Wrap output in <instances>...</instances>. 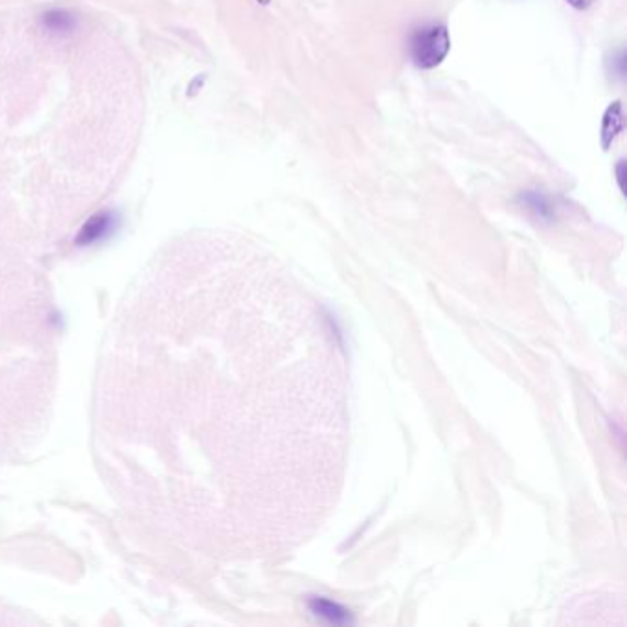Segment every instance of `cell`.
Wrapping results in <instances>:
<instances>
[{"label": "cell", "instance_id": "cell-1", "mask_svg": "<svg viewBox=\"0 0 627 627\" xmlns=\"http://www.w3.org/2000/svg\"><path fill=\"white\" fill-rule=\"evenodd\" d=\"M451 50L449 32L444 24L418 26L409 39V56L418 69L431 70L444 61Z\"/></svg>", "mask_w": 627, "mask_h": 627}, {"label": "cell", "instance_id": "cell-4", "mask_svg": "<svg viewBox=\"0 0 627 627\" xmlns=\"http://www.w3.org/2000/svg\"><path fill=\"white\" fill-rule=\"evenodd\" d=\"M314 611L317 615L326 616L331 622H344L349 618L346 611L339 607V605L331 604L328 600H315Z\"/></svg>", "mask_w": 627, "mask_h": 627}, {"label": "cell", "instance_id": "cell-2", "mask_svg": "<svg viewBox=\"0 0 627 627\" xmlns=\"http://www.w3.org/2000/svg\"><path fill=\"white\" fill-rule=\"evenodd\" d=\"M622 132H624V111H622V103H611L607 111H605L604 121H602V133H600L602 148L607 151Z\"/></svg>", "mask_w": 627, "mask_h": 627}, {"label": "cell", "instance_id": "cell-3", "mask_svg": "<svg viewBox=\"0 0 627 627\" xmlns=\"http://www.w3.org/2000/svg\"><path fill=\"white\" fill-rule=\"evenodd\" d=\"M113 225V217L111 214H98V216L92 217L87 221L86 227L81 230L80 241L81 243H91V241L98 240V238H102L105 232H107L109 228Z\"/></svg>", "mask_w": 627, "mask_h": 627}, {"label": "cell", "instance_id": "cell-5", "mask_svg": "<svg viewBox=\"0 0 627 627\" xmlns=\"http://www.w3.org/2000/svg\"><path fill=\"white\" fill-rule=\"evenodd\" d=\"M46 23H48V26H52V29L67 30L70 24H72V21H70L69 15H65V13H50V15L46 18Z\"/></svg>", "mask_w": 627, "mask_h": 627}, {"label": "cell", "instance_id": "cell-6", "mask_svg": "<svg viewBox=\"0 0 627 627\" xmlns=\"http://www.w3.org/2000/svg\"><path fill=\"white\" fill-rule=\"evenodd\" d=\"M624 179H626V160H620L616 166V181H618L622 192H624Z\"/></svg>", "mask_w": 627, "mask_h": 627}, {"label": "cell", "instance_id": "cell-7", "mask_svg": "<svg viewBox=\"0 0 627 627\" xmlns=\"http://www.w3.org/2000/svg\"><path fill=\"white\" fill-rule=\"evenodd\" d=\"M565 2H567L569 7L574 8V10H580V12H583V10L591 8V4H593L594 0H565Z\"/></svg>", "mask_w": 627, "mask_h": 627}]
</instances>
